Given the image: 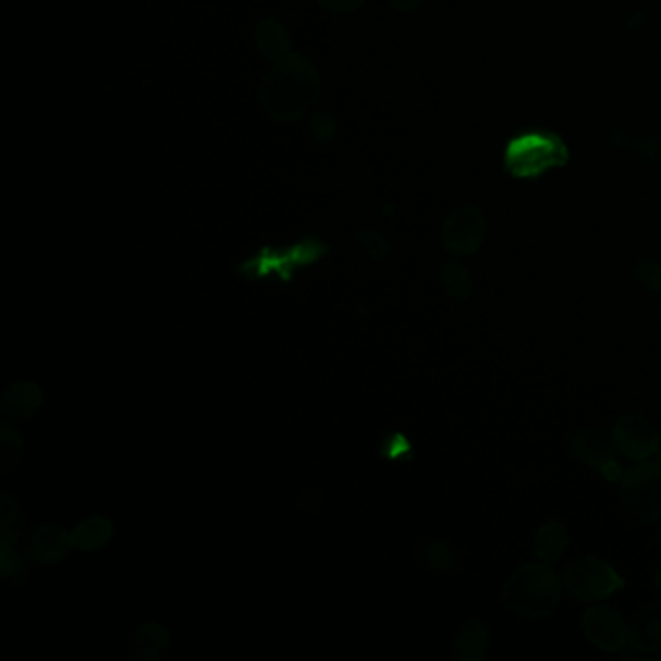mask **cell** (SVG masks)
Returning a JSON list of instances; mask_svg holds the SVG:
<instances>
[{
	"mask_svg": "<svg viewBox=\"0 0 661 661\" xmlns=\"http://www.w3.org/2000/svg\"><path fill=\"white\" fill-rule=\"evenodd\" d=\"M322 91L317 66L305 54L290 53L276 61L266 74L258 99L268 117L278 123H293L317 106Z\"/></svg>",
	"mask_w": 661,
	"mask_h": 661,
	"instance_id": "1",
	"label": "cell"
},
{
	"mask_svg": "<svg viewBox=\"0 0 661 661\" xmlns=\"http://www.w3.org/2000/svg\"><path fill=\"white\" fill-rule=\"evenodd\" d=\"M563 590L561 576L549 564H524L503 584L501 603L516 617L541 621L555 613Z\"/></svg>",
	"mask_w": 661,
	"mask_h": 661,
	"instance_id": "2",
	"label": "cell"
},
{
	"mask_svg": "<svg viewBox=\"0 0 661 661\" xmlns=\"http://www.w3.org/2000/svg\"><path fill=\"white\" fill-rule=\"evenodd\" d=\"M563 588L573 600L596 603L625 588V578L598 556H576L561 571Z\"/></svg>",
	"mask_w": 661,
	"mask_h": 661,
	"instance_id": "3",
	"label": "cell"
},
{
	"mask_svg": "<svg viewBox=\"0 0 661 661\" xmlns=\"http://www.w3.org/2000/svg\"><path fill=\"white\" fill-rule=\"evenodd\" d=\"M619 503L628 518L652 524L661 518V464L640 462L621 477Z\"/></svg>",
	"mask_w": 661,
	"mask_h": 661,
	"instance_id": "4",
	"label": "cell"
},
{
	"mask_svg": "<svg viewBox=\"0 0 661 661\" xmlns=\"http://www.w3.org/2000/svg\"><path fill=\"white\" fill-rule=\"evenodd\" d=\"M486 237V216L474 204L460 206L442 223V247L450 255H476Z\"/></svg>",
	"mask_w": 661,
	"mask_h": 661,
	"instance_id": "5",
	"label": "cell"
},
{
	"mask_svg": "<svg viewBox=\"0 0 661 661\" xmlns=\"http://www.w3.org/2000/svg\"><path fill=\"white\" fill-rule=\"evenodd\" d=\"M586 640L603 652H621L628 644V623L617 609L593 605L583 615Z\"/></svg>",
	"mask_w": 661,
	"mask_h": 661,
	"instance_id": "6",
	"label": "cell"
},
{
	"mask_svg": "<svg viewBox=\"0 0 661 661\" xmlns=\"http://www.w3.org/2000/svg\"><path fill=\"white\" fill-rule=\"evenodd\" d=\"M328 253V247H325L318 238H310V241H303L297 247L290 248L287 253H283L282 256L273 255L270 250H265L262 255L255 256L250 262L238 266L241 272L255 273V276H266L270 272H280L283 278L287 280L290 272L297 266L310 265V262H317L320 256Z\"/></svg>",
	"mask_w": 661,
	"mask_h": 661,
	"instance_id": "7",
	"label": "cell"
},
{
	"mask_svg": "<svg viewBox=\"0 0 661 661\" xmlns=\"http://www.w3.org/2000/svg\"><path fill=\"white\" fill-rule=\"evenodd\" d=\"M611 434L615 439L619 452L625 454L626 458L644 462L653 456V452H656L658 432L648 419H644L642 415H621L613 425Z\"/></svg>",
	"mask_w": 661,
	"mask_h": 661,
	"instance_id": "8",
	"label": "cell"
},
{
	"mask_svg": "<svg viewBox=\"0 0 661 661\" xmlns=\"http://www.w3.org/2000/svg\"><path fill=\"white\" fill-rule=\"evenodd\" d=\"M628 644L642 656L661 653V600L648 601L628 623Z\"/></svg>",
	"mask_w": 661,
	"mask_h": 661,
	"instance_id": "9",
	"label": "cell"
},
{
	"mask_svg": "<svg viewBox=\"0 0 661 661\" xmlns=\"http://www.w3.org/2000/svg\"><path fill=\"white\" fill-rule=\"evenodd\" d=\"M571 450L583 464L601 472L608 464L617 460L619 449L613 434L600 429H580L574 432Z\"/></svg>",
	"mask_w": 661,
	"mask_h": 661,
	"instance_id": "10",
	"label": "cell"
},
{
	"mask_svg": "<svg viewBox=\"0 0 661 661\" xmlns=\"http://www.w3.org/2000/svg\"><path fill=\"white\" fill-rule=\"evenodd\" d=\"M72 534L59 526H39L29 534L26 543V553L39 564H57L66 559L71 549Z\"/></svg>",
	"mask_w": 661,
	"mask_h": 661,
	"instance_id": "11",
	"label": "cell"
},
{
	"mask_svg": "<svg viewBox=\"0 0 661 661\" xmlns=\"http://www.w3.org/2000/svg\"><path fill=\"white\" fill-rule=\"evenodd\" d=\"M44 404V390L36 382H16L4 390L0 400V412L7 421H24Z\"/></svg>",
	"mask_w": 661,
	"mask_h": 661,
	"instance_id": "12",
	"label": "cell"
},
{
	"mask_svg": "<svg viewBox=\"0 0 661 661\" xmlns=\"http://www.w3.org/2000/svg\"><path fill=\"white\" fill-rule=\"evenodd\" d=\"M489 653V628L479 619H469L460 626L452 640V658L456 661H483Z\"/></svg>",
	"mask_w": 661,
	"mask_h": 661,
	"instance_id": "13",
	"label": "cell"
},
{
	"mask_svg": "<svg viewBox=\"0 0 661 661\" xmlns=\"http://www.w3.org/2000/svg\"><path fill=\"white\" fill-rule=\"evenodd\" d=\"M417 559L427 571L434 574L458 573L462 561L458 551L449 541L439 538H424L417 546Z\"/></svg>",
	"mask_w": 661,
	"mask_h": 661,
	"instance_id": "14",
	"label": "cell"
},
{
	"mask_svg": "<svg viewBox=\"0 0 661 661\" xmlns=\"http://www.w3.org/2000/svg\"><path fill=\"white\" fill-rule=\"evenodd\" d=\"M169 648V631L159 623H144L134 631L131 652L140 661H159Z\"/></svg>",
	"mask_w": 661,
	"mask_h": 661,
	"instance_id": "15",
	"label": "cell"
},
{
	"mask_svg": "<svg viewBox=\"0 0 661 661\" xmlns=\"http://www.w3.org/2000/svg\"><path fill=\"white\" fill-rule=\"evenodd\" d=\"M255 45L270 61H280L292 53V37L278 20H260L255 26Z\"/></svg>",
	"mask_w": 661,
	"mask_h": 661,
	"instance_id": "16",
	"label": "cell"
},
{
	"mask_svg": "<svg viewBox=\"0 0 661 661\" xmlns=\"http://www.w3.org/2000/svg\"><path fill=\"white\" fill-rule=\"evenodd\" d=\"M566 547H568V529L563 522H546L539 526L534 536V553L541 563L553 564L561 561Z\"/></svg>",
	"mask_w": 661,
	"mask_h": 661,
	"instance_id": "17",
	"label": "cell"
},
{
	"mask_svg": "<svg viewBox=\"0 0 661 661\" xmlns=\"http://www.w3.org/2000/svg\"><path fill=\"white\" fill-rule=\"evenodd\" d=\"M113 524L101 518V516H91L88 521L79 522L76 528L72 529V543L79 551H98L106 547L113 538Z\"/></svg>",
	"mask_w": 661,
	"mask_h": 661,
	"instance_id": "18",
	"label": "cell"
},
{
	"mask_svg": "<svg viewBox=\"0 0 661 661\" xmlns=\"http://www.w3.org/2000/svg\"><path fill=\"white\" fill-rule=\"evenodd\" d=\"M441 285L444 293L456 301H469L474 295V280L464 262L449 258L441 266Z\"/></svg>",
	"mask_w": 661,
	"mask_h": 661,
	"instance_id": "19",
	"label": "cell"
},
{
	"mask_svg": "<svg viewBox=\"0 0 661 661\" xmlns=\"http://www.w3.org/2000/svg\"><path fill=\"white\" fill-rule=\"evenodd\" d=\"M24 526V514L16 499L10 494L0 497V546H16Z\"/></svg>",
	"mask_w": 661,
	"mask_h": 661,
	"instance_id": "20",
	"label": "cell"
},
{
	"mask_svg": "<svg viewBox=\"0 0 661 661\" xmlns=\"http://www.w3.org/2000/svg\"><path fill=\"white\" fill-rule=\"evenodd\" d=\"M22 456H24V439L10 421L4 419L0 425V472L2 474L12 472L19 466Z\"/></svg>",
	"mask_w": 661,
	"mask_h": 661,
	"instance_id": "21",
	"label": "cell"
},
{
	"mask_svg": "<svg viewBox=\"0 0 661 661\" xmlns=\"http://www.w3.org/2000/svg\"><path fill=\"white\" fill-rule=\"evenodd\" d=\"M633 276L646 290L661 295V262L652 256H638L633 262Z\"/></svg>",
	"mask_w": 661,
	"mask_h": 661,
	"instance_id": "22",
	"label": "cell"
},
{
	"mask_svg": "<svg viewBox=\"0 0 661 661\" xmlns=\"http://www.w3.org/2000/svg\"><path fill=\"white\" fill-rule=\"evenodd\" d=\"M357 241L362 245L363 253L372 258V260H387L390 255L389 243L387 238L380 235L379 231L375 230H363L357 235Z\"/></svg>",
	"mask_w": 661,
	"mask_h": 661,
	"instance_id": "23",
	"label": "cell"
},
{
	"mask_svg": "<svg viewBox=\"0 0 661 661\" xmlns=\"http://www.w3.org/2000/svg\"><path fill=\"white\" fill-rule=\"evenodd\" d=\"M310 133L320 144H330L334 140L335 133H338V123H335L334 115L322 113V111L313 113V117H310Z\"/></svg>",
	"mask_w": 661,
	"mask_h": 661,
	"instance_id": "24",
	"label": "cell"
},
{
	"mask_svg": "<svg viewBox=\"0 0 661 661\" xmlns=\"http://www.w3.org/2000/svg\"><path fill=\"white\" fill-rule=\"evenodd\" d=\"M628 144L619 142L615 146L619 148H625L626 151H631L633 156L640 159H653L658 161L661 159V142L658 140H633V138H626Z\"/></svg>",
	"mask_w": 661,
	"mask_h": 661,
	"instance_id": "25",
	"label": "cell"
},
{
	"mask_svg": "<svg viewBox=\"0 0 661 661\" xmlns=\"http://www.w3.org/2000/svg\"><path fill=\"white\" fill-rule=\"evenodd\" d=\"M318 2L335 14H350V12L362 9L367 0H318Z\"/></svg>",
	"mask_w": 661,
	"mask_h": 661,
	"instance_id": "26",
	"label": "cell"
},
{
	"mask_svg": "<svg viewBox=\"0 0 661 661\" xmlns=\"http://www.w3.org/2000/svg\"><path fill=\"white\" fill-rule=\"evenodd\" d=\"M390 4L400 12H414L419 7H424L425 0H390Z\"/></svg>",
	"mask_w": 661,
	"mask_h": 661,
	"instance_id": "27",
	"label": "cell"
},
{
	"mask_svg": "<svg viewBox=\"0 0 661 661\" xmlns=\"http://www.w3.org/2000/svg\"><path fill=\"white\" fill-rule=\"evenodd\" d=\"M653 456L661 464V432L658 434V444H656V452H653Z\"/></svg>",
	"mask_w": 661,
	"mask_h": 661,
	"instance_id": "28",
	"label": "cell"
},
{
	"mask_svg": "<svg viewBox=\"0 0 661 661\" xmlns=\"http://www.w3.org/2000/svg\"><path fill=\"white\" fill-rule=\"evenodd\" d=\"M653 584H656V590L661 591V564L658 566V571H656V580H653Z\"/></svg>",
	"mask_w": 661,
	"mask_h": 661,
	"instance_id": "29",
	"label": "cell"
},
{
	"mask_svg": "<svg viewBox=\"0 0 661 661\" xmlns=\"http://www.w3.org/2000/svg\"><path fill=\"white\" fill-rule=\"evenodd\" d=\"M658 322H660V328H661V297H660V303H658Z\"/></svg>",
	"mask_w": 661,
	"mask_h": 661,
	"instance_id": "30",
	"label": "cell"
},
{
	"mask_svg": "<svg viewBox=\"0 0 661 661\" xmlns=\"http://www.w3.org/2000/svg\"><path fill=\"white\" fill-rule=\"evenodd\" d=\"M658 546H660V549H661V526H660V531H658Z\"/></svg>",
	"mask_w": 661,
	"mask_h": 661,
	"instance_id": "31",
	"label": "cell"
},
{
	"mask_svg": "<svg viewBox=\"0 0 661 661\" xmlns=\"http://www.w3.org/2000/svg\"><path fill=\"white\" fill-rule=\"evenodd\" d=\"M295 2H297V0H295Z\"/></svg>",
	"mask_w": 661,
	"mask_h": 661,
	"instance_id": "32",
	"label": "cell"
}]
</instances>
